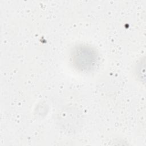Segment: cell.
<instances>
[{
  "label": "cell",
  "mask_w": 146,
  "mask_h": 146,
  "mask_svg": "<svg viewBox=\"0 0 146 146\" xmlns=\"http://www.w3.org/2000/svg\"><path fill=\"white\" fill-rule=\"evenodd\" d=\"M70 59L74 67L81 71H89L98 64L99 56L92 47L86 44H78L71 50Z\"/></svg>",
  "instance_id": "6da1fadb"
},
{
  "label": "cell",
  "mask_w": 146,
  "mask_h": 146,
  "mask_svg": "<svg viewBox=\"0 0 146 146\" xmlns=\"http://www.w3.org/2000/svg\"><path fill=\"white\" fill-rule=\"evenodd\" d=\"M57 119L59 126L67 132H75L81 123L80 113L71 108H63L58 114Z\"/></svg>",
  "instance_id": "7a4b0ae2"
}]
</instances>
